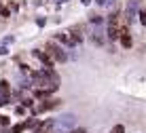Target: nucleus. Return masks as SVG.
I'll use <instances>...</instances> for the list:
<instances>
[{
  "instance_id": "f257e3e1",
  "label": "nucleus",
  "mask_w": 146,
  "mask_h": 133,
  "mask_svg": "<svg viewBox=\"0 0 146 133\" xmlns=\"http://www.w3.org/2000/svg\"><path fill=\"white\" fill-rule=\"evenodd\" d=\"M76 127V116L72 112H66L62 116H55L53 118V125H51V131L49 133H68Z\"/></svg>"
},
{
  "instance_id": "f03ea898",
  "label": "nucleus",
  "mask_w": 146,
  "mask_h": 133,
  "mask_svg": "<svg viewBox=\"0 0 146 133\" xmlns=\"http://www.w3.org/2000/svg\"><path fill=\"white\" fill-rule=\"evenodd\" d=\"M44 51L51 55V59L55 61V64H64V61H68L66 47H62L57 40H47V42H44Z\"/></svg>"
},
{
  "instance_id": "7ed1b4c3",
  "label": "nucleus",
  "mask_w": 146,
  "mask_h": 133,
  "mask_svg": "<svg viewBox=\"0 0 146 133\" xmlns=\"http://www.w3.org/2000/svg\"><path fill=\"white\" fill-rule=\"evenodd\" d=\"M62 106V99L57 97H47V99H38L36 101V108L32 110V114H44V112H51L55 108Z\"/></svg>"
},
{
  "instance_id": "20e7f679",
  "label": "nucleus",
  "mask_w": 146,
  "mask_h": 133,
  "mask_svg": "<svg viewBox=\"0 0 146 133\" xmlns=\"http://www.w3.org/2000/svg\"><path fill=\"white\" fill-rule=\"evenodd\" d=\"M138 11H140V2L138 0H129L127 7H125V21L131 25V21L138 19Z\"/></svg>"
},
{
  "instance_id": "39448f33",
  "label": "nucleus",
  "mask_w": 146,
  "mask_h": 133,
  "mask_svg": "<svg viewBox=\"0 0 146 133\" xmlns=\"http://www.w3.org/2000/svg\"><path fill=\"white\" fill-rule=\"evenodd\" d=\"M32 55L40 61L42 68H53V66H55V61L51 59V55H49L47 51H42V49H32Z\"/></svg>"
},
{
  "instance_id": "423d86ee",
  "label": "nucleus",
  "mask_w": 146,
  "mask_h": 133,
  "mask_svg": "<svg viewBox=\"0 0 146 133\" xmlns=\"http://www.w3.org/2000/svg\"><path fill=\"white\" fill-rule=\"evenodd\" d=\"M55 91H57V87H36L34 89V99H47V97H51Z\"/></svg>"
},
{
  "instance_id": "0eeeda50",
  "label": "nucleus",
  "mask_w": 146,
  "mask_h": 133,
  "mask_svg": "<svg viewBox=\"0 0 146 133\" xmlns=\"http://www.w3.org/2000/svg\"><path fill=\"white\" fill-rule=\"evenodd\" d=\"M53 40H57V42L62 44V47H66V49H74V47H76V44L72 42V38H70V34H68V32H57Z\"/></svg>"
},
{
  "instance_id": "6e6552de",
  "label": "nucleus",
  "mask_w": 146,
  "mask_h": 133,
  "mask_svg": "<svg viewBox=\"0 0 146 133\" xmlns=\"http://www.w3.org/2000/svg\"><path fill=\"white\" fill-rule=\"evenodd\" d=\"M119 42H121V47H123V49H131V47H133V38H131V34H129V30H127V28L121 30Z\"/></svg>"
},
{
  "instance_id": "1a4fd4ad",
  "label": "nucleus",
  "mask_w": 146,
  "mask_h": 133,
  "mask_svg": "<svg viewBox=\"0 0 146 133\" xmlns=\"http://www.w3.org/2000/svg\"><path fill=\"white\" fill-rule=\"evenodd\" d=\"M68 34H70V38H72V42H74V44L83 42V34H80V28H76V25H74V28H70V30H68Z\"/></svg>"
},
{
  "instance_id": "9d476101",
  "label": "nucleus",
  "mask_w": 146,
  "mask_h": 133,
  "mask_svg": "<svg viewBox=\"0 0 146 133\" xmlns=\"http://www.w3.org/2000/svg\"><path fill=\"white\" fill-rule=\"evenodd\" d=\"M0 95L11 97V83H9V80H0Z\"/></svg>"
},
{
  "instance_id": "9b49d317",
  "label": "nucleus",
  "mask_w": 146,
  "mask_h": 133,
  "mask_svg": "<svg viewBox=\"0 0 146 133\" xmlns=\"http://www.w3.org/2000/svg\"><path fill=\"white\" fill-rule=\"evenodd\" d=\"M93 2H95V7H106V9H112L114 7V4H117V0H93Z\"/></svg>"
},
{
  "instance_id": "f8f14e48",
  "label": "nucleus",
  "mask_w": 146,
  "mask_h": 133,
  "mask_svg": "<svg viewBox=\"0 0 146 133\" xmlns=\"http://www.w3.org/2000/svg\"><path fill=\"white\" fill-rule=\"evenodd\" d=\"M89 23H91V25H102L104 23V17H102V15L91 13V15H89Z\"/></svg>"
},
{
  "instance_id": "ddd939ff",
  "label": "nucleus",
  "mask_w": 146,
  "mask_h": 133,
  "mask_svg": "<svg viewBox=\"0 0 146 133\" xmlns=\"http://www.w3.org/2000/svg\"><path fill=\"white\" fill-rule=\"evenodd\" d=\"M11 9H9L7 7V4H0V17H2V19H9V17H11Z\"/></svg>"
},
{
  "instance_id": "4468645a",
  "label": "nucleus",
  "mask_w": 146,
  "mask_h": 133,
  "mask_svg": "<svg viewBox=\"0 0 146 133\" xmlns=\"http://www.w3.org/2000/svg\"><path fill=\"white\" fill-rule=\"evenodd\" d=\"M91 40H93V44H98V47H102V44H104V36H102V34H93Z\"/></svg>"
},
{
  "instance_id": "2eb2a0df",
  "label": "nucleus",
  "mask_w": 146,
  "mask_h": 133,
  "mask_svg": "<svg viewBox=\"0 0 146 133\" xmlns=\"http://www.w3.org/2000/svg\"><path fill=\"white\" fill-rule=\"evenodd\" d=\"M138 21L142 25H146V9H140L138 11Z\"/></svg>"
},
{
  "instance_id": "dca6fc26",
  "label": "nucleus",
  "mask_w": 146,
  "mask_h": 133,
  "mask_svg": "<svg viewBox=\"0 0 146 133\" xmlns=\"http://www.w3.org/2000/svg\"><path fill=\"white\" fill-rule=\"evenodd\" d=\"M13 42H15V36H13V34H9V36L2 38V44H7V47H9V44H13Z\"/></svg>"
},
{
  "instance_id": "f3484780",
  "label": "nucleus",
  "mask_w": 146,
  "mask_h": 133,
  "mask_svg": "<svg viewBox=\"0 0 146 133\" xmlns=\"http://www.w3.org/2000/svg\"><path fill=\"white\" fill-rule=\"evenodd\" d=\"M15 114L17 116H26L28 112H26V106H17V108H15Z\"/></svg>"
},
{
  "instance_id": "a211bd4d",
  "label": "nucleus",
  "mask_w": 146,
  "mask_h": 133,
  "mask_svg": "<svg viewBox=\"0 0 146 133\" xmlns=\"http://www.w3.org/2000/svg\"><path fill=\"white\" fill-rule=\"evenodd\" d=\"M110 133H125V127L123 125H114L112 129H110Z\"/></svg>"
},
{
  "instance_id": "6ab92c4d",
  "label": "nucleus",
  "mask_w": 146,
  "mask_h": 133,
  "mask_svg": "<svg viewBox=\"0 0 146 133\" xmlns=\"http://www.w3.org/2000/svg\"><path fill=\"white\" fill-rule=\"evenodd\" d=\"M36 25L38 28H44L47 25V17H36Z\"/></svg>"
},
{
  "instance_id": "aec40b11",
  "label": "nucleus",
  "mask_w": 146,
  "mask_h": 133,
  "mask_svg": "<svg viewBox=\"0 0 146 133\" xmlns=\"http://www.w3.org/2000/svg\"><path fill=\"white\" fill-rule=\"evenodd\" d=\"M11 51H9V47L7 44H0V55H9Z\"/></svg>"
},
{
  "instance_id": "412c9836",
  "label": "nucleus",
  "mask_w": 146,
  "mask_h": 133,
  "mask_svg": "<svg viewBox=\"0 0 146 133\" xmlns=\"http://www.w3.org/2000/svg\"><path fill=\"white\" fill-rule=\"evenodd\" d=\"M68 133H89V131H87V129H83V127H78V129L74 127V129H72V131H68Z\"/></svg>"
},
{
  "instance_id": "4be33fe9",
  "label": "nucleus",
  "mask_w": 146,
  "mask_h": 133,
  "mask_svg": "<svg viewBox=\"0 0 146 133\" xmlns=\"http://www.w3.org/2000/svg\"><path fill=\"white\" fill-rule=\"evenodd\" d=\"M91 2H93V0H80V4H83V7H89Z\"/></svg>"
},
{
  "instance_id": "5701e85b",
  "label": "nucleus",
  "mask_w": 146,
  "mask_h": 133,
  "mask_svg": "<svg viewBox=\"0 0 146 133\" xmlns=\"http://www.w3.org/2000/svg\"><path fill=\"white\" fill-rule=\"evenodd\" d=\"M59 2H62V4H64V2H68V0H59Z\"/></svg>"
}]
</instances>
